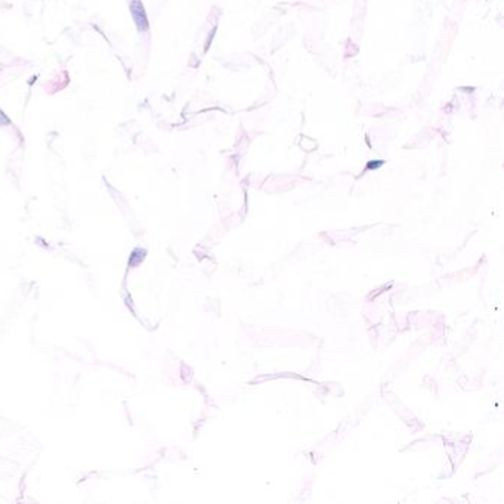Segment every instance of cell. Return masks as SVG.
Masks as SVG:
<instances>
[{"label":"cell","mask_w":504,"mask_h":504,"mask_svg":"<svg viewBox=\"0 0 504 504\" xmlns=\"http://www.w3.org/2000/svg\"><path fill=\"white\" fill-rule=\"evenodd\" d=\"M130 11L135 24L138 25L139 30H146L148 28V21L145 15V9L141 3V0H130Z\"/></svg>","instance_id":"1"}]
</instances>
